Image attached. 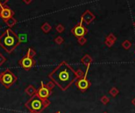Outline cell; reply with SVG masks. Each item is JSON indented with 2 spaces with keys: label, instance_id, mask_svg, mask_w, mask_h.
<instances>
[{
  "label": "cell",
  "instance_id": "6da1fadb",
  "mask_svg": "<svg viewBox=\"0 0 135 113\" xmlns=\"http://www.w3.org/2000/svg\"><path fill=\"white\" fill-rule=\"evenodd\" d=\"M61 90H67L78 79L76 71L65 61L59 63L47 76Z\"/></svg>",
  "mask_w": 135,
  "mask_h": 113
},
{
  "label": "cell",
  "instance_id": "7a4b0ae2",
  "mask_svg": "<svg viewBox=\"0 0 135 113\" xmlns=\"http://www.w3.org/2000/svg\"><path fill=\"white\" fill-rule=\"evenodd\" d=\"M20 42L18 36L11 28H7L0 35V46L7 53H11Z\"/></svg>",
  "mask_w": 135,
  "mask_h": 113
},
{
  "label": "cell",
  "instance_id": "3957f363",
  "mask_svg": "<svg viewBox=\"0 0 135 113\" xmlns=\"http://www.w3.org/2000/svg\"><path fill=\"white\" fill-rule=\"evenodd\" d=\"M50 105L51 101L48 99L40 98L37 94H35L25 102V107L30 113H42Z\"/></svg>",
  "mask_w": 135,
  "mask_h": 113
},
{
  "label": "cell",
  "instance_id": "277c9868",
  "mask_svg": "<svg viewBox=\"0 0 135 113\" xmlns=\"http://www.w3.org/2000/svg\"><path fill=\"white\" fill-rule=\"evenodd\" d=\"M17 80V77L9 69H6L0 73V83H2L6 89L12 87Z\"/></svg>",
  "mask_w": 135,
  "mask_h": 113
},
{
  "label": "cell",
  "instance_id": "5b68a950",
  "mask_svg": "<svg viewBox=\"0 0 135 113\" xmlns=\"http://www.w3.org/2000/svg\"><path fill=\"white\" fill-rule=\"evenodd\" d=\"M90 67V66H89ZM89 67H87L86 68V72L84 75V76L81 79H78L76 80V82L74 83H75V86L77 87V88L81 90V92H85L86 90H88L90 87H91V83L90 81L87 79V74H88V72H89Z\"/></svg>",
  "mask_w": 135,
  "mask_h": 113
},
{
  "label": "cell",
  "instance_id": "8992f818",
  "mask_svg": "<svg viewBox=\"0 0 135 113\" xmlns=\"http://www.w3.org/2000/svg\"><path fill=\"white\" fill-rule=\"evenodd\" d=\"M88 31L89 30L83 25V21L81 20L71 29V33L78 39L81 37H85Z\"/></svg>",
  "mask_w": 135,
  "mask_h": 113
},
{
  "label": "cell",
  "instance_id": "52a82bcc",
  "mask_svg": "<svg viewBox=\"0 0 135 113\" xmlns=\"http://www.w3.org/2000/svg\"><path fill=\"white\" fill-rule=\"evenodd\" d=\"M18 64L21 68H23L25 71H29L32 68L35 66L36 61L33 58L29 57L25 55L24 57H22L21 60L18 61Z\"/></svg>",
  "mask_w": 135,
  "mask_h": 113
},
{
  "label": "cell",
  "instance_id": "ba28073f",
  "mask_svg": "<svg viewBox=\"0 0 135 113\" xmlns=\"http://www.w3.org/2000/svg\"><path fill=\"white\" fill-rule=\"evenodd\" d=\"M36 94L40 98H43V99H47L51 94H52V91L48 90L45 84L44 83L43 81H41L40 83V87L38 88L37 90V92H36Z\"/></svg>",
  "mask_w": 135,
  "mask_h": 113
},
{
  "label": "cell",
  "instance_id": "9c48e42d",
  "mask_svg": "<svg viewBox=\"0 0 135 113\" xmlns=\"http://www.w3.org/2000/svg\"><path fill=\"white\" fill-rule=\"evenodd\" d=\"M14 11L10 9L9 6H6L3 8H0V17L3 19V20L9 19L10 17H13Z\"/></svg>",
  "mask_w": 135,
  "mask_h": 113
},
{
  "label": "cell",
  "instance_id": "30bf717a",
  "mask_svg": "<svg viewBox=\"0 0 135 113\" xmlns=\"http://www.w3.org/2000/svg\"><path fill=\"white\" fill-rule=\"evenodd\" d=\"M95 18H96V16L89 9L85 10L81 16V20L83 21V23H85L87 25L91 24L95 20Z\"/></svg>",
  "mask_w": 135,
  "mask_h": 113
},
{
  "label": "cell",
  "instance_id": "8fae6325",
  "mask_svg": "<svg viewBox=\"0 0 135 113\" xmlns=\"http://www.w3.org/2000/svg\"><path fill=\"white\" fill-rule=\"evenodd\" d=\"M93 61V60L92 57H91L89 54H85V55L82 57V58L81 59V63H82L86 68L90 66V64H92Z\"/></svg>",
  "mask_w": 135,
  "mask_h": 113
},
{
  "label": "cell",
  "instance_id": "7c38bea8",
  "mask_svg": "<svg viewBox=\"0 0 135 113\" xmlns=\"http://www.w3.org/2000/svg\"><path fill=\"white\" fill-rule=\"evenodd\" d=\"M25 94H28L30 98H32V96H34L35 94H36L37 90L35 88L34 86L29 85V86H28V87L25 89Z\"/></svg>",
  "mask_w": 135,
  "mask_h": 113
},
{
  "label": "cell",
  "instance_id": "4fadbf2b",
  "mask_svg": "<svg viewBox=\"0 0 135 113\" xmlns=\"http://www.w3.org/2000/svg\"><path fill=\"white\" fill-rule=\"evenodd\" d=\"M4 22H5L6 24L10 28L13 27V26L17 23V19H15L14 17H10V18H9V19L5 20Z\"/></svg>",
  "mask_w": 135,
  "mask_h": 113
},
{
  "label": "cell",
  "instance_id": "5bb4252c",
  "mask_svg": "<svg viewBox=\"0 0 135 113\" xmlns=\"http://www.w3.org/2000/svg\"><path fill=\"white\" fill-rule=\"evenodd\" d=\"M52 29L51 25L48 23V22H45L41 25V30L44 32V33H48L51 31V30Z\"/></svg>",
  "mask_w": 135,
  "mask_h": 113
},
{
  "label": "cell",
  "instance_id": "9a60e30c",
  "mask_svg": "<svg viewBox=\"0 0 135 113\" xmlns=\"http://www.w3.org/2000/svg\"><path fill=\"white\" fill-rule=\"evenodd\" d=\"M36 54V52L32 48H28L27 52H26V53H25L26 56H28L29 57H32V58H33V57H35Z\"/></svg>",
  "mask_w": 135,
  "mask_h": 113
},
{
  "label": "cell",
  "instance_id": "2e32d148",
  "mask_svg": "<svg viewBox=\"0 0 135 113\" xmlns=\"http://www.w3.org/2000/svg\"><path fill=\"white\" fill-rule=\"evenodd\" d=\"M131 46H132V43H131V42H130L129 40H125V41H123V43H122V46H123L125 50H129V49L131 47Z\"/></svg>",
  "mask_w": 135,
  "mask_h": 113
},
{
  "label": "cell",
  "instance_id": "e0dca14e",
  "mask_svg": "<svg viewBox=\"0 0 135 113\" xmlns=\"http://www.w3.org/2000/svg\"><path fill=\"white\" fill-rule=\"evenodd\" d=\"M109 94L113 97H116L119 94V90L116 88V87H112L110 90H109Z\"/></svg>",
  "mask_w": 135,
  "mask_h": 113
},
{
  "label": "cell",
  "instance_id": "ac0fdd59",
  "mask_svg": "<svg viewBox=\"0 0 135 113\" xmlns=\"http://www.w3.org/2000/svg\"><path fill=\"white\" fill-rule=\"evenodd\" d=\"M106 39L107 40H109V41H111V42H115V41L117 40V38L115 37V35L113 34V33H110L107 37H106Z\"/></svg>",
  "mask_w": 135,
  "mask_h": 113
},
{
  "label": "cell",
  "instance_id": "d6986e66",
  "mask_svg": "<svg viewBox=\"0 0 135 113\" xmlns=\"http://www.w3.org/2000/svg\"><path fill=\"white\" fill-rule=\"evenodd\" d=\"M55 30H56V31L59 32V33H62V32L65 31V27H64L62 24H59L58 25H56Z\"/></svg>",
  "mask_w": 135,
  "mask_h": 113
},
{
  "label": "cell",
  "instance_id": "ffe728a7",
  "mask_svg": "<svg viewBox=\"0 0 135 113\" xmlns=\"http://www.w3.org/2000/svg\"><path fill=\"white\" fill-rule=\"evenodd\" d=\"M54 42L56 43V44H58V45H61V44H62L63 42H64V39L62 37V36H57L55 39H54Z\"/></svg>",
  "mask_w": 135,
  "mask_h": 113
},
{
  "label": "cell",
  "instance_id": "44dd1931",
  "mask_svg": "<svg viewBox=\"0 0 135 113\" xmlns=\"http://www.w3.org/2000/svg\"><path fill=\"white\" fill-rule=\"evenodd\" d=\"M100 101H101V103L103 104V105H108V103H109V101H110V99H109V98H108L107 96H103L101 98H100Z\"/></svg>",
  "mask_w": 135,
  "mask_h": 113
},
{
  "label": "cell",
  "instance_id": "7402d4cb",
  "mask_svg": "<svg viewBox=\"0 0 135 113\" xmlns=\"http://www.w3.org/2000/svg\"><path fill=\"white\" fill-rule=\"evenodd\" d=\"M86 42H87V39H86L85 37H81V38L78 39V42L81 46H84L86 43Z\"/></svg>",
  "mask_w": 135,
  "mask_h": 113
},
{
  "label": "cell",
  "instance_id": "603a6c76",
  "mask_svg": "<svg viewBox=\"0 0 135 113\" xmlns=\"http://www.w3.org/2000/svg\"><path fill=\"white\" fill-rule=\"evenodd\" d=\"M45 86H46V87L48 89V90H51L54 87H55V83H53V82H51V81H50V82H48L47 84H45Z\"/></svg>",
  "mask_w": 135,
  "mask_h": 113
},
{
  "label": "cell",
  "instance_id": "cb8c5ba5",
  "mask_svg": "<svg viewBox=\"0 0 135 113\" xmlns=\"http://www.w3.org/2000/svg\"><path fill=\"white\" fill-rule=\"evenodd\" d=\"M76 74H77V76H78V79L82 78V77L84 76V75H85V73L83 72V71L81 70V69H78V70L76 71Z\"/></svg>",
  "mask_w": 135,
  "mask_h": 113
},
{
  "label": "cell",
  "instance_id": "d4e9b609",
  "mask_svg": "<svg viewBox=\"0 0 135 113\" xmlns=\"http://www.w3.org/2000/svg\"><path fill=\"white\" fill-rule=\"evenodd\" d=\"M6 61V58L2 53H0V66H2Z\"/></svg>",
  "mask_w": 135,
  "mask_h": 113
},
{
  "label": "cell",
  "instance_id": "484cf974",
  "mask_svg": "<svg viewBox=\"0 0 135 113\" xmlns=\"http://www.w3.org/2000/svg\"><path fill=\"white\" fill-rule=\"evenodd\" d=\"M104 43H105V44H106V46H108V47H112V46L115 44L114 42H111V41H109V40H107V39H105Z\"/></svg>",
  "mask_w": 135,
  "mask_h": 113
},
{
  "label": "cell",
  "instance_id": "4316f807",
  "mask_svg": "<svg viewBox=\"0 0 135 113\" xmlns=\"http://www.w3.org/2000/svg\"><path fill=\"white\" fill-rule=\"evenodd\" d=\"M7 2H8V0H5V1H0V8H3L4 6H6Z\"/></svg>",
  "mask_w": 135,
  "mask_h": 113
},
{
  "label": "cell",
  "instance_id": "83f0119b",
  "mask_svg": "<svg viewBox=\"0 0 135 113\" xmlns=\"http://www.w3.org/2000/svg\"><path fill=\"white\" fill-rule=\"evenodd\" d=\"M23 2L25 3V4H27V5H28V4H30V3H32V0H23Z\"/></svg>",
  "mask_w": 135,
  "mask_h": 113
},
{
  "label": "cell",
  "instance_id": "f1b7e54d",
  "mask_svg": "<svg viewBox=\"0 0 135 113\" xmlns=\"http://www.w3.org/2000/svg\"><path fill=\"white\" fill-rule=\"evenodd\" d=\"M132 104H133V105L135 106V98L133 99V100H132Z\"/></svg>",
  "mask_w": 135,
  "mask_h": 113
},
{
  "label": "cell",
  "instance_id": "f546056e",
  "mask_svg": "<svg viewBox=\"0 0 135 113\" xmlns=\"http://www.w3.org/2000/svg\"><path fill=\"white\" fill-rule=\"evenodd\" d=\"M55 113H61V112H60V111H58V112H56Z\"/></svg>",
  "mask_w": 135,
  "mask_h": 113
},
{
  "label": "cell",
  "instance_id": "4dcf8cb0",
  "mask_svg": "<svg viewBox=\"0 0 135 113\" xmlns=\"http://www.w3.org/2000/svg\"><path fill=\"white\" fill-rule=\"evenodd\" d=\"M134 27L135 28V21H134Z\"/></svg>",
  "mask_w": 135,
  "mask_h": 113
},
{
  "label": "cell",
  "instance_id": "1f68e13d",
  "mask_svg": "<svg viewBox=\"0 0 135 113\" xmlns=\"http://www.w3.org/2000/svg\"><path fill=\"white\" fill-rule=\"evenodd\" d=\"M103 113H108V112H103Z\"/></svg>",
  "mask_w": 135,
  "mask_h": 113
},
{
  "label": "cell",
  "instance_id": "d6a6232c",
  "mask_svg": "<svg viewBox=\"0 0 135 113\" xmlns=\"http://www.w3.org/2000/svg\"><path fill=\"white\" fill-rule=\"evenodd\" d=\"M134 53H135V52H134Z\"/></svg>",
  "mask_w": 135,
  "mask_h": 113
}]
</instances>
